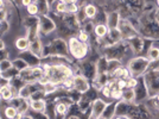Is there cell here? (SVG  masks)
Wrapping results in <instances>:
<instances>
[{
  "label": "cell",
  "mask_w": 159,
  "mask_h": 119,
  "mask_svg": "<svg viewBox=\"0 0 159 119\" xmlns=\"http://www.w3.org/2000/svg\"><path fill=\"white\" fill-rule=\"evenodd\" d=\"M92 88V82L81 73H75L73 78V91L83 94Z\"/></svg>",
  "instance_id": "8992f818"
},
{
  "label": "cell",
  "mask_w": 159,
  "mask_h": 119,
  "mask_svg": "<svg viewBox=\"0 0 159 119\" xmlns=\"http://www.w3.org/2000/svg\"><path fill=\"white\" fill-rule=\"evenodd\" d=\"M94 119H106L105 117H102V116H99V117H96V118H94Z\"/></svg>",
  "instance_id": "c3c4849f"
},
{
  "label": "cell",
  "mask_w": 159,
  "mask_h": 119,
  "mask_svg": "<svg viewBox=\"0 0 159 119\" xmlns=\"http://www.w3.org/2000/svg\"><path fill=\"white\" fill-rule=\"evenodd\" d=\"M75 36H76L81 42H83V43H88V44H89V42H90V40H92V35L84 32V31H82V30H79Z\"/></svg>",
  "instance_id": "e575fe53"
},
{
  "label": "cell",
  "mask_w": 159,
  "mask_h": 119,
  "mask_svg": "<svg viewBox=\"0 0 159 119\" xmlns=\"http://www.w3.org/2000/svg\"><path fill=\"white\" fill-rule=\"evenodd\" d=\"M94 27H95V23H94V20L86 19L84 21H82V23H81V25H80V30H82V31H84V32L89 33V35H93Z\"/></svg>",
  "instance_id": "484cf974"
},
{
  "label": "cell",
  "mask_w": 159,
  "mask_h": 119,
  "mask_svg": "<svg viewBox=\"0 0 159 119\" xmlns=\"http://www.w3.org/2000/svg\"><path fill=\"white\" fill-rule=\"evenodd\" d=\"M18 116H19L18 108L12 105H10V102H8V105L5 108V119H16L18 118Z\"/></svg>",
  "instance_id": "83f0119b"
},
{
  "label": "cell",
  "mask_w": 159,
  "mask_h": 119,
  "mask_svg": "<svg viewBox=\"0 0 159 119\" xmlns=\"http://www.w3.org/2000/svg\"><path fill=\"white\" fill-rule=\"evenodd\" d=\"M153 119H159V111L153 114Z\"/></svg>",
  "instance_id": "bcb514c9"
},
{
  "label": "cell",
  "mask_w": 159,
  "mask_h": 119,
  "mask_svg": "<svg viewBox=\"0 0 159 119\" xmlns=\"http://www.w3.org/2000/svg\"><path fill=\"white\" fill-rule=\"evenodd\" d=\"M12 67H13V63H12V59H11V57L1 61V62H0V74L8 70V69L12 68Z\"/></svg>",
  "instance_id": "836d02e7"
},
{
  "label": "cell",
  "mask_w": 159,
  "mask_h": 119,
  "mask_svg": "<svg viewBox=\"0 0 159 119\" xmlns=\"http://www.w3.org/2000/svg\"><path fill=\"white\" fill-rule=\"evenodd\" d=\"M39 88H42V86H40L39 83H37V82H36V83H26V85L18 92V97H20L21 99L30 100L31 95H32L36 91H38Z\"/></svg>",
  "instance_id": "4fadbf2b"
},
{
  "label": "cell",
  "mask_w": 159,
  "mask_h": 119,
  "mask_svg": "<svg viewBox=\"0 0 159 119\" xmlns=\"http://www.w3.org/2000/svg\"><path fill=\"white\" fill-rule=\"evenodd\" d=\"M138 81H139V78H128L127 79V88H135V86L138 85Z\"/></svg>",
  "instance_id": "74e56055"
},
{
  "label": "cell",
  "mask_w": 159,
  "mask_h": 119,
  "mask_svg": "<svg viewBox=\"0 0 159 119\" xmlns=\"http://www.w3.org/2000/svg\"><path fill=\"white\" fill-rule=\"evenodd\" d=\"M66 44H68L69 56L74 61L81 62V61L89 57V55H90V45L88 43L81 42L75 35L66 40Z\"/></svg>",
  "instance_id": "6da1fadb"
},
{
  "label": "cell",
  "mask_w": 159,
  "mask_h": 119,
  "mask_svg": "<svg viewBox=\"0 0 159 119\" xmlns=\"http://www.w3.org/2000/svg\"><path fill=\"white\" fill-rule=\"evenodd\" d=\"M8 85L12 87L13 92L18 95V92L26 85V82H25L23 79H20L19 76H17V78H13L12 80H10V81H8Z\"/></svg>",
  "instance_id": "603a6c76"
},
{
  "label": "cell",
  "mask_w": 159,
  "mask_h": 119,
  "mask_svg": "<svg viewBox=\"0 0 159 119\" xmlns=\"http://www.w3.org/2000/svg\"><path fill=\"white\" fill-rule=\"evenodd\" d=\"M64 119H81V118L77 117V116H73V114H66Z\"/></svg>",
  "instance_id": "f6af8a7d"
},
{
  "label": "cell",
  "mask_w": 159,
  "mask_h": 119,
  "mask_svg": "<svg viewBox=\"0 0 159 119\" xmlns=\"http://www.w3.org/2000/svg\"><path fill=\"white\" fill-rule=\"evenodd\" d=\"M7 48V42L5 38H0V50H4Z\"/></svg>",
  "instance_id": "ee69618b"
},
{
  "label": "cell",
  "mask_w": 159,
  "mask_h": 119,
  "mask_svg": "<svg viewBox=\"0 0 159 119\" xmlns=\"http://www.w3.org/2000/svg\"><path fill=\"white\" fill-rule=\"evenodd\" d=\"M44 76V68L43 66L27 67L19 72V78L23 79L26 83H36Z\"/></svg>",
  "instance_id": "277c9868"
},
{
  "label": "cell",
  "mask_w": 159,
  "mask_h": 119,
  "mask_svg": "<svg viewBox=\"0 0 159 119\" xmlns=\"http://www.w3.org/2000/svg\"><path fill=\"white\" fill-rule=\"evenodd\" d=\"M27 116H29V117H30L31 119H49L45 113H43V112H34V111H31V110L27 112Z\"/></svg>",
  "instance_id": "d590c367"
},
{
  "label": "cell",
  "mask_w": 159,
  "mask_h": 119,
  "mask_svg": "<svg viewBox=\"0 0 159 119\" xmlns=\"http://www.w3.org/2000/svg\"><path fill=\"white\" fill-rule=\"evenodd\" d=\"M30 101V110L34 112H45V108L48 105L47 99H39V100H29Z\"/></svg>",
  "instance_id": "ffe728a7"
},
{
  "label": "cell",
  "mask_w": 159,
  "mask_h": 119,
  "mask_svg": "<svg viewBox=\"0 0 159 119\" xmlns=\"http://www.w3.org/2000/svg\"><path fill=\"white\" fill-rule=\"evenodd\" d=\"M11 32V24L7 19L0 20V38H5Z\"/></svg>",
  "instance_id": "4316f807"
},
{
  "label": "cell",
  "mask_w": 159,
  "mask_h": 119,
  "mask_svg": "<svg viewBox=\"0 0 159 119\" xmlns=\"http://www.w3.org/2000/svg\"><path fill=\"white\" fill-rule=\"evenodd\" d=\"M122 95H124V91H121L119 88L115 87V81H114V86L112 88V92H111V97H109V101H119L122 100Z\"/></svg>",
  "instance_id": "f546056e"
},
{
  "label": "cell",
  "mask_w": 159,
  "mask_h": 119,
  "mask_svg": "<svg viewBox=\"0 0 159 119\" xmlns=\"http://www.w3.org/2000/svg\"><path fill=\"white\" fill-rule=\"evenodd\" d=\"M56 30H57V23L51 14L39 16L38 31L42 38H48L51 37V35H56Z\"/></svg>",
  "instance_id": "3957f363"
},
{
  "label": "cell",
  "mask_w": 159,
  "mask_h": 119,
  "mask_svg": "<svg viewBox=\"0 0 159 119\" xmlns=\"http://www.w3.org/2000/svg\"><path fill=\"white\" fill-rule=\"evenodd\" d=\"M144 56H146L150 62H151V61L159 60V45L158 44H156V43L153 42V44L148 48V50L146 51Z\"/></svg>",
  "instance_id": "44dd1931"
},
{
  "label": "cell",
  "mask_w": 159,
  "mask_h": 119,
  "mask_svg": "<svg viewBox=\"0 0 159 119\" xmlns=\"http://www.w3.org/2000/svg\"><path fill=\"white\" fill-rule=\"evenodd\" d=\"M80 6L83 8L87 19L94 20V18L96 17V14H98V12H99V7H98V5L94 4V2H92V1H84L83 4H80Z\"/></svg>",
  "instance_id": "5bb4252c"
},
{
  "label": "cell",
  "mask_w": 159,
  "mask_h": 119,
  "mask_svg": "<svg viewBox=\"0 0 159 119\" xmlns=\"http://www.w3.org/2000/svg\"><path fill=\"white\" fill-rule=\"evenodd\" d=\"M122 100H125L128 104H134L135 102V93H134V89L133 88H126L124 91Z\"/></svg>",
  "instance_id": "4dcf8cb0"
},
{
  "label": "cell",
  "mask_w": 159,
  "mask_h": 119,
  "mask_svg": "<svg viewBox=\"0 0 159 119\" xmlns=\"http://www.w3.org/2000/svg\"><path fill=\"white\" fill-rule=\"evenodd\" d=\"M8 57H11V50L8 48L4 49V50H0V62L4 61L5 59H8Z\"/></svg>",
  "instance_id": "f35d334b"
},
{
  "label": "cell",
  "mask_w": 159,
  "mask_h": 119,
  "mask_svg": "<svg viewBox=\"0 0 159 119\" xmlns=\"http://www.w3.org/2000/svg\"><path fill=\"white\" fill-rule=\"evenodd\" d=\"M134 93H135V104H141V102H145L146 100L148 99V91H147V87H146L145 82L143 80V76L139 78L138 81V85L135 86Z\"/></svg>",
  "instance_id": "9c48e42d"
},
{
  "label": "cell",
  "mask_w": 159,
  "mask_h": 119,
  "mask_svg": "<svg viewBox=\"0 0 159 119\" xmlns=\"http://www.w3.org/2000/svg\"><path fill=\"white\" fill-rule=\"evenodd\" d=\"M156 5H157V8H159V0H156Z\"/></svg>",
  "instance_id": "681fc988"
},
{
  "label": "cell",
  "mask_w": 159,
  "mask_h": 119,
  "mask_svg": "<svg viewBox=\"0 0 159 119\" xmlns=\"http://www.w3.org/2000/svg\"><path fill=\"white\" fill-rule=\"evenodd\" d=\"M122 64L124 63L119 60H108V62H107V74L109 76H112V74Z\"/></svg>",
  "instance_id": "d4e9b609"
},
{
  "label": "cell",
  "mask_w": 159,
  "mask_h": 119,
  "mask_svg": "<svg viewBox=\"0 0 159 119\" xmlns=\"http://www.w3.org/2000/svg\"><path fill=\"white\" fill-rule=\"evenodd\" d=\"M148 66H150V61L144 55L133 56L126 63L127 69L129 70V73L133 78H141L147 72Z\"/></svg>",
  "instance_id": "7a4b0ae2"
},
{
  "label": "cell",
  "mask_w": 159,
  "mask_h": 119,
  "mask_svg": "<svg viewBox=\"0 0 159 119\" xmlns=\"http://www.w3.org/2000/svg\"><path fill=\"white\" fill-rule=\"evenodd\" d=\"M131 104L126 102L125 100H119L115 104V117H126Z\"/></svg>",
  "instance_id": "e0dca14e"
},
{
  "label": "cell",
  "mask_w": 159,
  "mask_h": 119,
  "mask_svg": "<svg viewBox=\"0 0 159 119\" xmlns=\"http://www.w3.org/2000/svg\"><path fill=\"white\" fill-rule=\"evenodd\" d=\"M124 119H132V118H129V117H122Z\"/></svg>",
  "instance_id": "816d5d0a"
},
{
  "label": "cell",
  "mask_w": 159,
  "mask_h": 119,
  "mask_svg": "<svg viewBox=\"0 0 159 119\" xmlns=\"http://www.w3.org/2000/svg\"><path fill=\"white\" fill-rule=\"evenodd\" d=\"M18 56L24 60L29 67L42 66V62H43V60L40 59V57H38L37 55H34L33 53H31L30 50H26V51H23V53L18 54Z\"/></svg>",
  "instance_id": "8fae6325"
},
{
  "label": "cell",
  "mask_w": 159,
  "mask_h": 119,
  "mask_svg": "<svg viewBox=\"0 0 159 119\" xmlns=\"http://www.w3.org/2000/svg\"><path fill=\"white\" fill-rule=\"evenodd\" d=\"M126 40L134 56L144 55V53H145V38L143 36H140L138 33V35H135V36H133Z\"/></svg>",
  "instance_id": "52a82bcc"
},
{
  "label": "cell",
  "mask_w": 159,
  "mask_h": 119,
  "mask_svg": "<svg viewBox=\"0 0 159 119\" xmlns=\"http://www.w3.org/2000/svg\"><path fill=\"white\" fill-rule=\"evenodd\" d=\"M0 76H1L2 79L10 81V80H12L13 78L19 76V70H17L14 67H12V68H10L8 70H6V72H4V73L0 74Z\"/></svg>",
  "instance_id": "1f68e13d"
},
{
  "label": "cell",
  "mask_w": 159,
  "mask_h": 119,
  "mask_svg": "<svg viewBox=\"0 0 159 119\" xmlns=\"http://www.w3.org/2000/svg\"><path fill=\"white\" fill-rule=\"evenodd\" d=\"M8 6L10 5L6 2V0H0V10H7Z\"/></svg>",
  "instance_id": "7bdbcfd3"
},
{
  "label": "cell",
  "mask_w": 159,
  "mask_h": 119,
  "mask_svg": "<svg viewBox=\"0 0 159 119\" xmlns=\"http://www.w3.org/2000/svg\"><path fill=\"white\" fill-rule=\"evenodd\" d=\"M121 20V14L118 10H112V11H108L107 13V20L106 24L109 29H116L119 26V23Z\"/></svg>",
  "instance_id": "2e32d148"
},
{
  "label": "cell",
  "mask_w": 159,
  "mask_h": 119,
  "mask_svg": "<svg viewBox=\"0 0 159 119\" xmlns=\"http://www.w3.org/2000/svg\"><path fill=\"white\" fill-rule=\"evenodd\" d=\"M34 0H20L19 4V8H26L30 4H32Z\"/></svg>",
  "instance_id": "ab89813d"
},
{
  "label": "cell",
  "mask_w": 159,
  "mask_h": 119,
  "mask_svg": "<svg viewBox=\"0 0 159 119\" xmlns=\"http://www.w3.org/2000/svg\"><path fill=\"white\" fill-rule=\"evenodd\" d=\"M55 101V110H56V113L60 114V116H66L68 112H69V106L66 105V102H63L62 100H53Z\"/></svg>",
  "instance_id": "cb8c5ba5"
},
{
  "label": "cell",
  "mask_w": 159,
  "mask_h": 119,
  "mask_svg": "<svg viewBox=\"0 0 159 119\" xmlns=\"http://www.w3.org/2000/svg\"><path fill=\"white\" fill-rule=\"evenodd\" d=\"M12 63H13V67L17 69V70H23V69H25V68H27V63L24 61V60L21 59V57H19L18 55L17 56H14L13 59H12Z\"/></svg>",
  "instance_id": "d6a6232c"
},
{
  "label": "cell",
  "mask_w": 159,
  "mask_h": 119,
  "mask_svg": "<svg viewBox=\"0 0 159 119\" xmlns=\"http://www.w3.org/2000/svg\"><path fill=\"white\" fill-rule=\"evenodd\" d=\"M107 101L106 99H103V98H96V99L93 101V104L90 106V116H89V119H94L96 118V117H99V116H102V112H103V110H105V107L107 105Z\"/></svg>",
  "instance_id": "30bf717a"
},
{
  "label": "cell",
  "mask_w": 159,
  "mask_h": 119,
  "mask_svg": "<svg viewBox=\"0 0 159 119\" xmlns=\"http://www.w3.org/2000/svg\"><path fill=\"white\" fill-rule=\"evenodd\" d=\"M115 101H108L106 107L102 112V117L106 119H114L115 118Z\"/></svg>",
  "instance_id": "7402d4cb"
},
{
  "label": "cell",
  "mask_w": 159,
  "mask_h": 119,
  "mask_svg": "<svg viewBox=\"0 0 159 119\" xmlns=\"http://www.w3.org/2000/svg\"><path fill=\"white\" fill-rule=\"evenodd\" d=\"M14 4L17 5V6L19 7V4H20V0H14Z\"/></svg>",
  "instance_id": "7dc6e473"
},
{
  "label": "cell",
  "mask_w": 159,
  "mask_h": 119,
  "mask_svg": "<svg viewBox=\"0 0 159 119\" xmlns=\"http://www.w3.org/2000/svg\"><path fill=\"white\" fill-rule=\"evenodd\" d=\"M143 80L145 82L148 97L152 98L159 93V70H147L143 75Z\"/></svg>",
  "instance_id": "5b68a950"
},
{
  "label": "cell",
  "mask_w": 159,
  "mask_h": 119,
  "mask_svg": "<svg viewBox=\"0 0 159 119\" xmlns=\"http://www.w3.org/2000/svg\"><path fill=\"white\" fill-rule=\"evenodd\" d=\"M115 81V87L119 88L121 91H125L127 88V80L125 79H118V80H114Z\"/></svg>",
  "instance_id": "8d00e7d4"
},
{
  "label": "cell",
  "mask_w": 159,
  "mask_h": 119,
  "mask_svg": "<svg viewBox=\"0 0 159 119\" xmlns=\"http://www.w3.org/2000/svg\"><path fill=\"white\" fill-rule=\"evenodd\" d=\"M25 12H26V16H31V17H39V7H38V4L36 1H33L32 4H30L29 6L25 8Z\"/></svg>",
  "instance_id": "f1b7e54d"
},
{
  "label": "cell",
  "mask_w": 159,
  "mask_h": 119,
  "mask_svg": "<svg viewBox=\"0 0 159 119\" xmlns=\"http://www.w3.org/2000/svg\"><path fill=\"white\" fill-rule=\"evenodd\" d=\"M29 50L34 54V55H37L38 57L43 59V55H44V42H43V38L38 37L36 40H30V49Z\"/></svg>",
  "instance_id": "9a60e30c"
},
{
  "label": "cell",
  "mask_w": 159,
  "mask_h": 119,
  "mask_svg": "<svg viewBox=\"0 0 159 119\" xmlns=\"http://www.w3.org/2000/svg\"><path fill=\"white\" fill-rule=\"evenodd\" d=\"M7 16H8V11L7 10H0V20L7 19Z\"/></svg>",
  "instance_id": "60d3db41"
},
{
  "label": "cell",
  "mask_w": 159,
  "mask_h": 119,
  "mask_svg": "<svg viewBox=\"0 0 159 119\" xmlns=\"http://www.w3.org/2000/svg\"><path fill=\"white\" fill-rule=\"evenodd\" d=\"M57 1H61V2H68V0H57Z\"/></svg>",
  "instance_id": "f907efd6"
},
{
  "label": "cell",
  "mask_w": 159,
  "mask_h": 119,
  "mask_svg": "<svg viewBox=\"0 0 159 119\" xmlns=\"http://www.w3.org/2000/svg\"><path fill=\"white\" fill-rule=\"evenodd\" d=\"M118 29L120 30L121 36H122V40H128V38L133 37V36L138 35V31L133 27V25L131 24V21L128 20V18H121Z\"/></svg>",
  "instance_id": "ba28073f"
},
{
  "label": "cell",
  "mask_w": 159,
  "mask_h": 119,
  "mask_svg": "<svg viewBox=\"0 0 159 119\" xmlns=\"http://www.w3.org/2000/svg\"><path fill=\"white\" fill-rule=\"evenodd\" d=\"M108 31H109V27L107 26L106 23H98L95 24V27H94V37L99 38V40H103L108 35Z\"/></svg>",
  "instance_id": "d6986e66"
},
{
  "label": "cell",
  "mask_w": 159,
  "mask_h": 119,
  "mask_svg": "<svg viewBox=\"0 0 159 119\" xmlns=\"http://www.w3.org/2000/svg\"><path fill=\"white\" fill-rule=\"evenodd\" d=\"M13 48L18 51V54L26 51L30 49V40L27 38L25 35H19L14 38Z\"/></svg>",
  "instance_id": "7c38bea8"
},
{
  "label": "cell",
  "mask_w": 159,
  "mask_h": 119,
  "mask_svg": "<svg viewBox=\"0 0 159 119\" xmlns=\"http://www.w3.org/2000/svg\"><path fill=\"white\" fill-rule=\"evenodd\" d=\"M153 19H154V21L159 25V8H156V10L153 11Z\"/></svg>",
  "instance_id": "b9f144b4"
},
{
  "label": "cell",
  "mask_w": 159,
  "mask_h": 119,
  "mask_svg": "<svg viewBox=\"0 0 159 119\" xmlns=\"http://www.w3.org/2000/svg\"><path fill=\"white\" fill-rule=\"evenodd\" d=\"M14 97H17V94L13 92L12 87L10 85H4V86H0V99L5 100V101H11Z\"/></svg>",
  "instance_id": "ac0fdd59"
}]
</instances>
